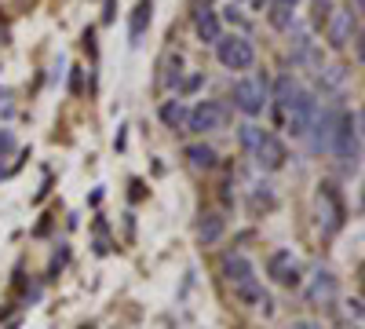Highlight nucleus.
<instances>
[{"mask_svg":"<svg viewBox=\"0 0 365 329\" xmlns=\"http://www.w3.org/2000/svg\"><path fill=\"white\" fill-rule=\"evenodd\" d=\"M361 113H347V110H340V117H336V128H332V143H329V151L336 154V161H344V165H358V154H361Z\"/></svg>","mask_w":365,"mask_h":329,"instance_id":"f257e3e1","label":"nucleus"},{"mask_svg":"<svg viewBox=\"0 0 365 329\" xmlns=\"http://www.w3.org/2000/svg\"><path fill=\"white\" fill-rule=\"evenodd\" d=\"M267 99H270V84H267L263 74H259V77H241V81L234 84V106L245 113V117L263 113Z\"/></svg>","mask_w":365,"mask_h":329,"instance_id":"f03ea898","label":"nucleus"},{"mask_svg":"<svg viewBox=\"0 0 365 329\" xmlns=\"http://www.w3.org/2000/svg\"><path fill=\"white\" fill-rule=\"evenodd\" d=\"M318 223H322V234H336L347 223V205H344L336 183H322V191H318Z\"/></svg>","mask_w":365,"mask_h":329,"instance_id":"7ed1b4c3","label":"nucleus"},{"mask_svg":"<svg viewBox=\"0 0 365 329\" xmlns=\"http://www.w3.org/2000/svg\"><path fill=\"white\" fill-rule=\"evenodd\" d=\"M216 59H220L227 70H252V63H256V48H252L249 37L230 34V37H220V41H216Z\"/></svg>","mask_w":365,"mask_h":329,"instance_id":"20e7f679","label":"nucleus"},{"mask_svg":"<svg viewBox=\"0 0 365 329\" xmlns=\"http://www.w3.org/2000/svg\"><path fill=\"white\" fill-rule=\"evenodd\" d=\"M182 128H190L197 136L220 132V128H227V106L216 103V99H201L194 110H187V125H182Z\"/></svg>","mask_w":365,"mask_h":329,"instance_id":"39448f33","label":"nucleus"},{"mask_svg":"<svg viewBox=\"0 0 365 329\" xmlns=\"http://www.w3.org/2000/svg\"><path fill=\"white\" fill-rule=\"evenodd\" d=\"M285 110H289V132H292V136H307V132H311V121H314V113H318V99L299 88V92L289 99Z\"/></svg>","mask_w":365,"mask_h":329,"instance_id":"423d86ee","label":"nucleus"},{"mask_svg":"<svg viewBox=\"0 0 365 329\" xmlns=\"http://www.w3.org/2000/svg\"><path fill=\"white\" fill-rule=\"evenodd\" d=\"M252 158H256V165L263 168V172H278V168H285V161H289V151H285V143L278 139V136H259V143L252 146Z\"/></svg>","mask_w":365,"mask_h":329,"instance_id":"0eeeda50","label":"nucleus"},{"mask_svg":"<svg viewBox=\"0 0 365 329\" xmlns=\"http://www.w3.org/2000/svg\"><path fill=\"white\" fill-rule=\"evenodd\" d=\"M267 271H270V278L278 282V285H285V289H296L299 282H303V271H299V263H296V256L289 253V249H278L270 260H267Z\"/></svg>","mask_w":365,"mask_h":329,"instance_id":"6e6552de","label":"nucleus"},{"mask_svg":"<svg viewBox=\"0 0 365 329\" xmlns=\"http://www.w3.org/2000/svg\"><path fill=\"white\" fill-rule=\"evenodd\" d=\"M325 26H329V44L336 51H344L351 44V37L358 34V15L354 11H332Z\"/></svg>","mask_w":365,"mask_h":329,"instance_id":"1a4fd4ad","label":"nucleus"},{"mask_svg":"<svg viewBox=\"0 0 365 329\" xmlns=\"http://www.w3.org/2000/svg\"><path fill=\"white\" fill-rule=\"evenodd\" d=\"M194 29H197V37H201L205 44H216V41L223 37V29H220V15L212 11V4H201V8L194 11Z\"/></svg>","mask_w":365,"mask_h":329,"instance_id":"9d476101","label":"nucleus"},{"mask_svg":"<svg viewBox=\"0 0 365 329\" xmlns=\"http://www.w3.org/2000/svg\"><path fill=\"white\" fill-rule=\"evenodd\" d=\"M336 110H322L318 106V113H314V121H311V128H314V136H311V143H314V151H329V143H332V128H336Z\"/></svg>","mask_w":365,"mask_h":329,"instance_id":"9b49d317","label":"nucleus"},{"mask_svg":"<svg viewBox=\"0 0 365 329\" xmlns=\"http://www.w3.org/2000/svg\"><path fill=\"white\" fill-rule=\"evenodd\" d=\"M336 293H340V282L332 271H318L311 289H307V300L311 304H329V300H336Z\"/></svg>","mask_w":365,"mask_h":329,"instance_id":"f8f14e48","label":"nucleus"},{"mask_svg":"<svg viewBox=\"0 0 365 329\" xmlns=\"http://www.w3.org/2000/svg\"><path fill=\"white\" fill-rule=\"evenodd\" d=\"M223 275H227V282L230 285H241V282H252L256 278V267H252V260L249 256H227L223 260Z\"/></svg>","mask_w":365,"mask_h":329,"instance_id":"ddd939ff","label":"nucleus"},{"mask_svg":"<svg viewBox=\"0 0 365 329\" xmlns=\"http://www.w3.org/2000/svg\"><path fill=\"white\" fill-rule=\"evenodd\" d=\"M150 19H154V0H139L135 11H132V19H128V41H132V44H139V41H143Z\"/></svg>","mask_w":365,"mask_h":329,"instance_id":"4468645a","label":"nucleus"},{"mask_svg":"<svg viewBox=\"0 0 365 329\" xmlns=\"http://www.w3.org/2000/svg\"><path fill=\"white\" fill-rule=\"evenodd\" d=\"M234 296L245 308H263V311H270V296L263 293V285L252 278V282H241V285H234Z\"/></svg>","mask_w":365,"mask_h":329,"instance_id":"2eb2a0df","label":"nucleus"},{"mask_svg":"<svg viewBox=\"0 0 365 329\" xmlns=\"http://www.w3.org/2000/svg\"><path fill=\"white\" fill-rule=\"evenodd\" d=\"M223 231H227V223H223V216H216V213H205L201 220H197V238L205 246H216L220 238H223Z\"/></svg>","mask_w":365,"mask_h":329,"instance_id":"dca6fc26","label":"nucleus"},{"mask_svg":"<svg viewBox=\"0 0 365 329\" xmlns=\"http://www.w3.org/2000/svg\"><path fill=\"white\" fill-rule=\"evenodd\" d=\"M187 161L194 165V168H216V151H212V146L208 143H190L187 146Z\"/></svg>","mask_w":365,"mask_h":329,"instance_id":"f3484780","label":"nucleus"},{"mask_svg":"<svg viewBox=\"0 0 365 329\" xmlns=\"http://www.w3.org/2000/svg\"><path fill=\"white\" fill-rule=\"evenodd\" d=\"M161 121H165V128H182L187 125V106H182L179 99H168L161 106Z\"/></svg>","mask_w":365,"mask_h":329,"instance_id":"a211bd4d","label":"nucleus"},{"mask_svg":"<svg viewBox=\"0 0 365 329\" xmlns=\"http://www.w3.org/2000/svg\"><path fill=\"white\" fill-rule=\"evenodd\" d=\"M299 92V81L296 77H278V81H274V99H278V106H289V99Z\"/></svg>","mask_w":365,"mask_h":329,"instance_id":"6ab92c4d","label":"nucleus"},{"mask_svg":"<svg viewBox=\"0 0 365 329\" xmlns=\"http://www.w3.org/2000/svg\"><path fill=\"white\" fill-rule=\"evenodd\" d=\"M292 22H296V8H285V4L270 8V26L274 29H292Z\"/></svg>","mask_w":365,"mask_h":329,"instance_id":"aec40b11","label":"nucleus"},{"mask_svg":"<svg viewBox=\"0 0 365 329\" xmlns=\"http://www.w3.org/2000/svg\"><path fill=\"white\" fill-rule=\"evenodd\" d=\"M237 136H241V146H245V151L252 154V146L259 143V136H263V128H256V125H241V132H237Z\"/></svg>","mask_w":365,"mask_h":329,"instance_id":"412c9836","label":"nucleus"},{"mask_svg":"<svg viewBox=\"0 0 365 329\" xmlns=\"http://www.w3.org/2000/svg\"><path fill=\"white\" fill-rule=\"evenodd\" d=\"M344 81H347V70H344V66H329V70H325V84H329V88H340Z\"/></svg>","mask_w":365,"mask_h":329,"instance_id":"4be33fe9","label":"nucleus"},{"mask_svg":"<svg viewBox=\"0 0 365 329\" xmlns=\"http://www.w3.org/2000/svg\"><path fill=\"white\" fill-rule=\"evenodd\" d=\"M201 74H194V77H187V81H182L179 88H175V96H190V92H197V88H201Z\"/></svg>","mask_w":365,"mask_h":329,"instance_id":"5701e85b","label":"nucleus"},{"mask_svg":"<svg viewBox=\"0 0 365 329\" xmlns=\"http://www.w3.org/2000/svg\"><path fill=\"white\" fill-rule=\"evenodd\" d=\"M329 15H332L329 0H314V26H325V22H329Z\"/></svg>","mask_w":365,"mask_h":329,"instance_id":"b1692460","label":"nucleus"},{"mask_svg":"<svg viewBox=\"0 0 365 329\" xmlns=\"http://www.w3.org/2000/svg\"><path fill=\"white\" fill-rule=\"evenodd\" d=\"M179 55L172 59V63H168V74H165V88H179Z\"/></svg>","mask_w":365,"mask_h":329,"instance_id":"393cba45","label":"nucleus"},{"mask_svg":"<svg viewBox=\"0 0 365 329\" xmlns=\"http://www.w3.org/2000/svg\"><path fill=\"white\" fill-rule=\"evenodd\" d=\"M11 146H15V139H11L8 132H0V154H4V151H11Z\"/></svg>","mask_w":365,"mask_h":329,"instance_id":"a878e982","label":"nucleus"},{"mask_svg":"<svg viewBox=\"0 0 365 329\" xmlns=\"http://www.w3.org/2000/svg\"><path fill=\"white\" fill-rule=\"evenodd\" d=\"M227 19H230V22H237V26H249V22L241 19V15H234V8H227Z\"/></svg>","mask_w":365,"mask_h":329,"instance_id":"bb28decb","label":"nucleus"},{"mask_svg":"<svg viewBox=\"0 0 365 329\" xmlns=\"http://www.w3.org/2000/svg\"><path fill=\"white\" fill-rule=\"evenodd\" d=\"M274 4H285V8H296V4H299V0H274Z\"/></svg>","mask_w":365,"mask_h":329,"instance_id":"cd10ccee","label":"nucleus"},{"mask_svg":"<svg viewBox=\"0 0 365 329\" xmlns=\"http://www.w3.org/2000/svg\"><path fill=\"white\" fill-rule=\"evenodd\" d=\"M292 329H314L311 322H292Z\"/></svg>","mask_w":365,"mask_h":329,"instance_id":"c85d7f7f","label":"nucleus"},{"mask_svg":"<svg viewBox=\"0 0 365 329\" xmlns=\"http://www.w3.org/2000/svg\"><path fill=\"white\" fill-rule=\"evenodd\" d=\"M361 4H365V0H354V15H358V11H361Z\"/></svg>","mask_w":365,"mask_h":329,"instance_id":"c756f323","label":"nucleus"},{"mask_svg":"<svg viewBox=\"0 0 365 329\" xmlns=\"http://www.w3.org/2000/svg\"><path fill=\"white\" fill-rule=\"evenodd\" d=\"M267 4V0H252V8H263Z\"/></svg>","mask_w":365,"mask_h":329,"instance_id":"7c9ffc66","label":"nucleus"},{"mask_svg":"<svg viewBox=\"0 0 365 329\" xmlns=\"http://www.w3.org/2000/svg\"><path fill=\"white\" fill-rule=\"evenodd\" d=\"M84 329H96V325H84Z\"/></svg>","mask_w":365,"mask_h":329,"instance_id":"2f4dec72","label":"nucleus"}]
</instances>
